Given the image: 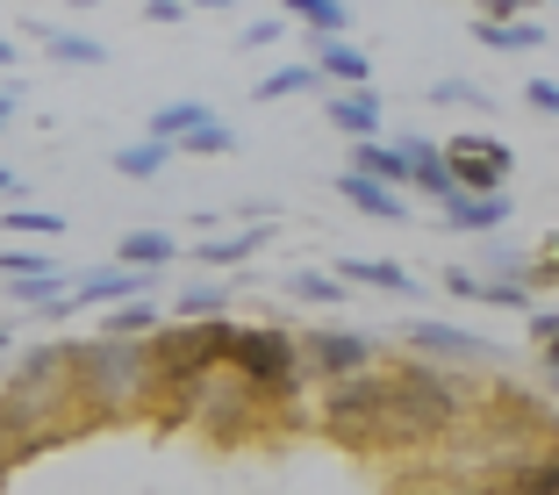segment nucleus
<instances>
[{"label":"nucleus","instance_id":"obj_13","mask_svg":"<svg viewBox=\"0 0 559 495\" xmlns=\"http://www.w3.org/2000/svg\"><path fill=\"white\" fill-rule=\"evenodd\" d=\"M395 151L409 158V187H416V195L430 201V209L460 195V187H452V173H444V151L430 144V137H416V130H409V137H395Z\"/></svg>","mask_w":559,"mask_h":495},{"label":"nucleus","instance_id":"obj_38","mask_svg":"<svg viewBox=\"0 0 559 495\" xmlns=\"http://www.w3.org/2000/svg\"><path fill=\"white\" fill-rule=\"evenodd\" d=\"M438 287H444V295H460V302H474L480 273H474V266H444V273H438Z\"/></svg>","mask_w":559,"mask_h":495},{"label":"nucleus","instance_id":"obj_48","mask_svg":"<svg viewBox=\"0 0 559 495\" xmlns=\"http://www.w3.org/2000/svg\"><path fill=\"white\" fill-rule=\"evenodd\" d=\"M545 388H552V396H559V374H545Z\"/></svg>","mask_w":559,"mask_h":495},{"label":"nucleus","instance_id":"obj_34","mask_svg":"<svg viewBox=\"0 0 559 495\" xmlns=\"http://www.w3.org/2000/svg\"><path fill=\"white\" fill-rule=\"evenodd\" d=\"M0 231H15V237H66V215H50V209H8Z\"/></svg>","mask_w":559,"mask_h":495},{"label":"nucleus","instance_id":"obj_45","mask_svg":"<svg viewBox=\"0 0 559 495\" xmlns=\"http://www.w3.org/2000/svg\"><path fill=\"white\" fill-rule=\"evenodd\" d=\"M0 195H15V173H8V165H0Z\"/></svg>","mask_w":559,"mask_h":495},{"label":"nucleus","instance_id":"obj_43","mask_svg":"<svg viewBox=\"0 0 559 495\" xmlns=\"http://www.w3.org/2000/svg\"><path fill=\"white\" fill-rule=\"evenodd\" d=\"M15 58H22V50H15V44H8V36H0V66H15Z\"/></svg>","mask_w":559,"mask_h":495},{"label":"nucleus","instance_id":"obj_39","mask_svg":"<svg viewBox=\"0 0 559 495\" xmlns=\"http://www.w3.org/2000/svg\"><path fill=\"white\" fill-rule=\"evenodd\" d=\"M524 101L538 108V116H559V80H531V86H524Z\"/></svg>","mask_w":559,"mask_h":495},{"label":"nucleus","instance_id":"obj_4","mask_svg":"<svg viewBox=\"0 0 559 495\" xmlns=\"http://www.w3.org/2000/svg\"><path fill=\"white\" fill-rule=\"evenodd\" d=\"M388 380H395V416H402V438H409V452L444 446V438H452V431H460L466 416L480 410L460 380L444 374V366H430V360L388 366Z\"/></svg>","mask_w":559,"mask_h":495},{"label":"nucleus","instance_id":"obj_29","mask_svg":"<svg viewBox=\"0 0 559 495\" xmlns=\"http://www.w3.org/2000/svg\"><path fill=\"white\" fill-rule=\"evenodd\" d=\"M173 151H187V158H230V151H237V130L215 116V122H201V130H187Z\"/></svg>","mask_w":559,"mask_h":495},{"label":"nucleus","instance_id":"obj_5","mask_svg":"<svg viewBox=\"0 0 559 495\" xmlns=\"http://www.w3.org/2000/svg\"><path fill=\"white\" fill-rule=\"evenodd\" d=\"M230 338L237 323L230 316H209V323H158L151 330V366H158V396L180 402L194 380L223 374V360H230Z\"/></svg>","mask_w":559,"mask_h":495},{"label":"nucleus","instance_id":"obj_28","mask_svg":"<svg viewBox=\"0 0 559 495\" xmlns=\"http://www.w3.org/2000/svg\"><path fill=\"white\" fill-rule=\"evenodd\" d=\"M316 86H323V72L309 66V58H295V66H273L259 80V101H287V94H316Z\"/></svg>","mask_w":559,"mask_h":495},{"label":"nucleus","instance_id":"obj_44","mask_svg":"<svg viewBox=\"0 0 559 495\" xmlns=\"http://www.w3.org/2000/svg\"><path fill=\"white\" fill-rule=\"evenodd\" d=\"M194 8H237V0H187V15H194Z\"/></svg>","mask_w":559,"mask_h":495},{"label":"nucleus","instance_id":"obj_26","mask_svg":"<svg viewBox=\"0 0 559 495\" xmlns=\"http://www.w3.org/2000/svg\"><path fill=\"white\" fill-rule=\"evenodd\" d=\"M66 273H29V281H8V302H15L22 316H44V309H58L66 302Z\"/></svg>","mask_w":559,"mask_h":495},{"label":"nucleus","instance_id":"obj_23","mask_svg":"<svg viewBox=\"0 0 559 495\" xmlns=\"http://www.w3.org/2000/svg\"><path fill=\"white\" fill-rule=\"evenodd\" d=\"M201 122H215L209 101H165L158 116H151V130H144V137H158V144H180L187 130H201Z\"/></svg>","mask_w":559,"mask_h":495},{"label":"nucleus","instance_id":"obj_8","mask_svg":"<svg viewBox=\"0 0 559 495\" xmlns=\"http://www.w3.org/2000/svg\"><path fill=\"white\" fill-rule=\"evenodd\" d=\"M402 345H409L416 360H430V366H510V352L495 345V338L460 330V323H438V316H416V323L402 330Z\"/></svg>","mask_w":559,"mask_h":495},{"label":"nucleus","instance_id":"obj_40","mask_svg":"<svg viewBox=\"0 0 559 495\" xmlns=\"http://www.w3.org/2000/svg\"><path fill=\"white\" fill-rule=\"evenodd\" d=\"M524 8H531V0H480L474 22H524Z\"/></svg>","mask_w":559,"mask_h":495},{"label":"nucleus","instance_id":"obj_25","mask_svg":"<svg viewBox=\"0 0 559 495\" xmlns=\"http://www.w3.org/2000/svg\"><path fill=\"white\" fill-rule=\"evenodd\" d=\"M223 309H230V287L223 281H194V287L173 295V323H209V316H223Z\"/></svg>","mask_w":559,"mask_h":495},{"label":"nucleus","instance_id":"obj_32","mask_svg":"<svg viewBox=\"0 0 559 495\" xmlns=\"http://www.w3.org/2000/svg\"><path fill=\"white\" fill-rule=\"evenodd\" d=\"M100 330H108V338H151V330H158V309H151L144 295H136V302H116Z\"/></svg>","mask_w":559,"mask_h":495},{"label":"nucleus","instance_id":"obj_46","mask_svg":"<svg viewBox=\"0 0 559 495\" xmlns=\"http://www.w3.org/2000/svg\"><path fill=\"white\" fill-rule=\"evenodd\" d=\"M8 345H15V330H8V323H0V352H8Z\"/></svg>","mask_w":559,"mask_h":495},{"label":"nucleus","instance_id":"obj_11","mask_svg":"<svg viewBox=\"0 0 559 495\" xmlns=\"http://www.w3.org/2000/svg\"><path fill=\"white\" fill-rule=\"evenodd\" d=\"M144 287H158V273H136V266H94V273H72L66 302L44 309V316H50V323H66V316H80V309H116V302H136Z\"/></svg>","mask_w":559,"mask_h":495},{"label":"nucleus","instance_id":"obj_49","mask_svg":"<svg viewBox=\"0 0 559 495\" xmlns=\"http://www.w3.org/2000/svg\"><path fill=\"white\" fill-rule=\"evenodd\" d=\"M552 8H559V0H552Z\"/></svg>","mask_w":559,"mask_h":495},{"label":"nucleus","instance_id":"obj_22","mask_svg":"<svg viewBox=\"0 0 559 495\" xmlns=\"http://www.w3.org/2000/svg\"><path fill=\"white\" fill-rule=\"evenodd\" d=\"M173 231H130L116 245V266H136V273H165V266H173Z\"/></svg>","mask_w":559,"mask_h":495},{"label":"nucleus","instance_id":"obj_37","mask_svg":"<svg viewBox=\"0 0 559 495\" xmlns=\"http://www.w3.org/2000/svg\"><path fill=\"white\" fill-rule=\"evenodd\" d=\"M524 287H559V237H552V245H545L538 259L524 266Z\"/></svg>","mask_w":559,"mask_h":495},{"label":"nucleus","instance_id":"obj_15","mask_svg":"<svg viewBox=\"0 0 559 495\" xmlns=\"http://www.w3.org/2000/svg\"><path fill=\"white\" fill-rule=\"evenodd\" d=\"M380 116H388V101H380L373 86H337V94H330V122H337L352 144L380 137Z\"/></svg>","mask_w":559,"mask_h":495},{"label":"nucleus","instance_id":"obj_41","mask_svg":"<svg viewBox=\"0 0 559 495\" xmlns=\"http://www.w3.org/2000/svg\"><path fill=\"white\" fill-rule=\"evenodd\" d=\"M144 22L173 30V22H187V0H144Z\"/></svg>","mask_w":559,"mask_h":495},{"label":"nucleus","instance_id":"obj_21","mask_svg":"<svg viewBox=\"0 0 559 495\" xmlns=\"http://www.w3.org/2000/svg\"><path fill=\"white\" fill-rule=\"evenodd\" d=\"M36 44H44L58 66H108V44H100V36H80V30H50V22H36Z\"/></svg>","mask_w":559,"mask_h":495},{"label":"nucleus","instance_id":"obj_36","mask_svg":"<svg viewBox=\"0 0 559 495\" xmlns=\"http://www.w3.org/2000/svg\"><path fill=\"white\" fill-rule=\"evenodd\" d=\"M280 36H287V22H280V15H259V22H245V36H237V44H245V50H273Z\"/></svg>","mask_w":559,"mask_h":495},{"label":"nucleus","instance_id":"obj_30","mask_svg":"<svg viewBox=\"0 0 559 495\" xmlns=\"http://www.w3.org/2000/svg\"><path fill=\"white\" fill-rule=\"evenodd\" d=\"M524 251H516V245H502V237H480V266H474V273H480V281H524Z\"/></svg>","mask_w":559,"mask_h":495},{"label":"nucleus","instance_id":"obj_27","mask_svg":"<svg viewBox=\"0 0 559 495\" xmlns=\"http://www.w3.org/2000/svg\"><path fill=\"white\" fill-rule=\"evenodd\" d=\"M287 295H295V302H323V309H337V302H345L352 287L337 281L330 266H295V273H287Z\"/></svg>","mask_w":559,"mask_h":495},{"label":"nucleus","instance_id":"obj_2","mask_svg":"<svg viewBox=\"0 0 559 495\" xmlns=\"http://www.w3.org/2000/svg\"><path fill=\"white\" fill-rule=\"evenodd\" d=\"M316 424H323L345 452H409L402 416H395V380H388V366H366V374H352V380H330Z\"/></svg>","mask_w":559,"mask_h":495},{"label":"nucleus","instance_id":"obj_7","mask_svg":"<svg viewBox=\"0 0 559 495\" xmlns=\"http://www.w3.org/2000/svg\"><path fill=\"white\" fill-rule=\"evenodd\" d=\"M173 410H180V416H194V424L209 431V438L237 446V438H251V431H259V410H273V402H265V396H251L245 380H237L230 366H223V374L194 380V388H187V396L173 402Z\"/></svg>","mask_w":559,"mask_h":495},{"label":"nucleus","instance_id":"obj_1","mask_svg":"<svg viewBox=\"0 0 559 495\" xmlns=\"http://www.w3.org/2000/svg\"><path fill=\"white\" fill-rule=\"evenodd\" d=\"M72 396L86 402V424L130 416L158 396V366H151V338H72Z\"/></svg>","mask_w":559,"mask_h":495},{"label":"nucleus","instance_id":"obj_19","mask_svg":"<svg viewBox=\"0 0 559 495\" xmlns=\"http://www.w3.org/2000/svg\"><path fill=\"white\" fill-rule=\"evenodd\" d=\"M345 173H359V180H380V187H395V195H409V158H402L395 144H380V137L352 144V165H345Z\"/></svg>","mask_w":559,"mask_h":495},{"label":"nucleus","instance_id":"obj_16","mask_svg":"<svg viewBox=\"0 0 559 495\" xmlns=\"http://www.w3.org/2000/svg\"><path fill=\"white\" fill-rule=\"evenodd\" d=\"M316 58L309 66L323 72V80H337V86H373V58H366L352 36H323V44H309Z\"/></svg>","mask_w":559,"mask_h":495},{"label":"nucleus","instance_id":"obj_47","mask_svg":"<svg viewBox=\"0 0 559 495\" xmlns=\"http://www.w3.org/2000/svg\"><path fill=\"white\" fill-rule=\"evenodd\" d=\"M444 495H480V488H452V481H444Z\"/></svg>","mask_w":559,"mask_h":495},{"label":"nucleus","instance_id":"obj_17","mask_svg":"<svg viewBox=\"0 0 559 495\" xmlns=\"http://www.w3.org/2000/svg\"><path fill=\"white\" fill-rule=\"evenodd\" d=\"M280 22H287V30H309V44L352 36V8L345 0H280Z\"/></svg>","mask_w":559,"mask_h":495},{"label":"nucleus","instance_id":"obj_14","mask_svg":"<svg viewBox=\"0 0 559 495\" xmlns=\"http://www.w3.org/2000/svg\"><path fill=\"white\" fill-rule=\"evenodd\" d=\"M444 231H466V237H495L502 223H510V195H452L438 201Z\"/></svg>","mask_w":559,"mask_h":495},{"label":"nucleus","instance_id":"obj_10","mask_svg":"<svg viewBox=\"0 0 559 495\" xmlns=\"http://www.w3.org/2000/svg\"><path fill=\"white\" fill-rule=\"evenodd\" d=\"M444 151V173H452V187L460 195H510V144L502 137H480V130H466V137H452V144H438Z\"/></svg>","mask_w":559,"mask_h":495},{"label":"nucleus","instance_id":"obj_6","mask_svg":"<svg viewBox=\"0 0 559 495\" xmlns=\"http://www.w3.org/2000/svg\"><path fill=\"white\" fill-rule=\"evenodd\" d=\"M230 366L237 380H245L251 396L265 402H287L301 388V360H295V330H280V323H237L230 338Z\"/></svg>","mask_w":559,"mask_h":495},{"label":"nucleus","instance_id":"obj_9","mask_svg":"<svg viewBox=\"0 0 559 495\" xmlns=\"http://www.w3.org/2000/svg\"><path fill=\"white\" fill-rule=\"evenodd\" d=\"M295 360H301V374H316L330 388V380H352L366 366H380V338H366V330H301Z\"/></svg>","mask_w":559,"mask_h":495},{"label":"nucleus","instance_id":"obj_12","mask_svg":"<svg viewBox=\"0 0 559 495\" xmlns=\"http://www.w3.org/2000/svg\"><path fill=\"white\" fill-rule=\"evenodd\" d=\"M330 273H337L345 287H380V295H402V302L424 295V281H416L402 259H366V251H359V259H337Z\"/></svg>","mask_w":559,"mask_h":495},{"label":"nucleus","instance_id":"obj_42","mask_svg":"<svg viewBox=\"0 0 559 495\" xmlns=\"http://www.w3.org/2000/svg\"><path fill=\"white\" fill-rule=\"evenodd\" d=\"M15 108H22V94H15V86H0V130H8V116H15Z\"/></svg>","mask_w":559,"mask_h":495},{"label":"nucleus","instance_id":"obj_18","mask_svg":"<svg viewBox=\"0 0 559 495\" xmlns=\"http://www.w3.org/2000/svg\"><path fill=\"white\" fill-rule=\"evenodd\" d=\"M337 195H345L359 215H373V223H409V195H395V187H380V180L337 173Z\"/></svg>","mask_w":559,"mask_h":495},{"label":"nucleus","instance_id":"obj_31","mask_svg":"<svg viewBox=\"0 0 559 495\" xmlns=\"http://www.w3.org/2000/svg\"><path fill=\"white\" fill-rule=\"evenodd\" d=\"M474 36H480L488 50H538V44H545L538 22H474Z\"/></svg>","mask_w":559,"mask_h":495},{"label":"nucleus","instance_id":"obj_20","mask_svg":"<svg viewBox=\"0 0 559 495\" xmlns=\"http://www.w3.org/2000/svg\"><path fill=\"white\" fill-rule=\"evenodd\" d=\"M273 237H280V231H265V223L230 231V237H201V245H194V266H245V259H259Z\"/></svg>","mask_w":559,"mask_h":495},{"label":"nucleus","instance_id":"obj_35","mask_svg":"<svg viewBox=\"0 0 559 495\" xmlns=\"http://www.w3.org/2000/svg\"><path fill=\"white\" fill-rule=\"evenodd\" d=\"M0 273H8V281H29V273H58V266H50L44 251H22V245H8V251H0Z\"/></svg>","mask_w":559,"mask_h":495},{"label":"nucleus","instance_id":"obj_33","mask_svg":"<svg viewBox=\"0 0 559 495\" xmlns=\"http://www.w3.org/2000/svg\"><path fill=\"white\" fill-rule=\"evenodd\" d=\"M430 108H480V116H495V94L474 80H438L430 86Z\"/></svg>","mask_w":559,"mask_h":495},{"label":"nucleus","instance_id":"obj_24","mask_svg":"<svg viewBox=\"0 0 559 495\" xmlns=\"http://www.w3.org/2000/svg\"><path fill=\"white\" fill-rule=\"evenodd\" d=\"M173 158H180L173 144H158V137H136V144H122V151H116V173H122V180H158Z\"/></svg>","mask_w":559,"mask_h":495},{"label":"nucleus","instance_id":"obj_3","mask_svg":"<svg viewBox=\"0 0 559 495\" xmlns=\"http://www.w3.org/2000/svg\"><path fill=\"white\" fill-rule=\"evenodd\" d=\"M0 424L29 438V431H50V424H80V396H72V345H29L0 388Z\"/></svg>","mask_w":559,"mask_h":495}]
</instances>
